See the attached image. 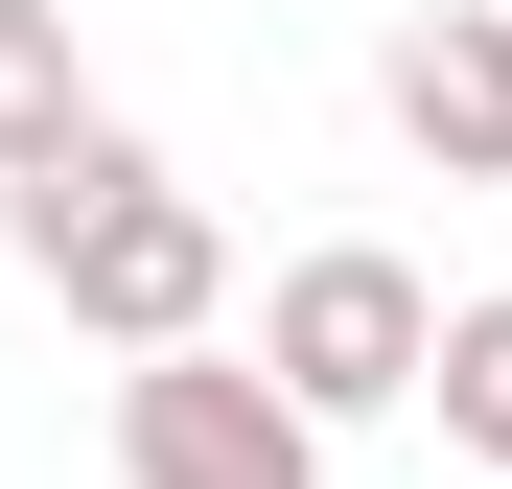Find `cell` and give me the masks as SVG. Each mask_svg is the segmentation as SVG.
Returning a JSON list of instances; mask_svg holds the SVG:
<instances>
[{"instance_id": "obj_2", "label": "cell", "mask_w": 512, "mask_h": 489, "mask_svg": "<svg viewBox=\"0 0 512 489\" xmlns=\"http://www.w3.org/2000/svg\"><path fill=\"white\" fill-rule=\"evenodd\" d=\"M256 373H280L303 420H396V396H443V303H419V257H373V233L280 257V303H256Z\"/></svg>"}, {"instance_id": "obj_4", "label": "cell", "mask_w": 512, "mask_h": 489, "mask_svg": "<svg viewBox=\"0 0 512 489\" xmlns=\"http://www.w3.org/2000/svg\"><path fill=\"white\" fill-rule=\"evenodd\" d=\"M373 94H396V140H419V163H466V187H512V0H419Z\"/></svg>"}, {"instance_id": "obj_1", "label": "cell", "mask_w": 512, "mask_h": 489, "mask_svg": "<svg viewBox=\"0 0 512 489\" xmlns=\"http://www.w3.org/2000/svg\"><path fill=\"white\" fill-rule=\"evenodd\" d=\"M0 233H24V280L94 326V350H210V303H233V233H210V187H163L117 117L70 140V163H24V187H0Z\"/></svg>"}, {"instance_id": "obj_3", "label": "cell", "mask_w": 512, "mask_h": 489, "mask_svg": "<svg viewBox=\"0 0 512 489\" xmlns=\"http://www.w3.org/2000/svg\"><path fill=\"white\" fill-rule=\"evenodd\" d=\"M117 466L140 489H326V420L256 350H140L117 373Z\"/></svg>"}, {"instance_id": "obj_6", "label": "cell", "mask_w": 512, "mask_h": 489, "mask_svg": "<svg viewBox=\"0 0 512 489\" xmlns=\"http://www.w3.org/2000/svg\"><path fill=\"white\" fill-rule=\"evenodd\" d=\"M443 443H466V466H512V280H489V303H443Z\"/></svg>"}, {"instance_id": "obj_5", "label": "cell", "mask_w": 512, "mask_h": 489, "mask_svg": "<svg viewBox=\"0 0 512 489\" xmlns=\"http://www.w3.org/2000/svg\"><path fill=\"white\" fill-rule=\"evenodd\" d=\"M94 117H70V0H0V187L24 163H70Z\"/></svg>"}]
</instances>
